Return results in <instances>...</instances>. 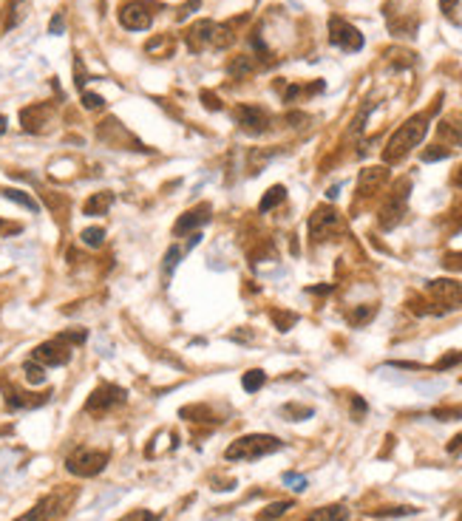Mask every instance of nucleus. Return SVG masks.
Listing matches in <instances>:
<instances>
[{"label": "nucleus", "mask_w": 462, "mask_h": 521, "mask_svg": "<svg viewBox=\"0 0 462 521\" xmlns=\"http://www.w3.org/2000/svg\"><path fill=\"white\" fill-rule=\"evenodd\" d=\"M426 133H428V116H423V113L420 116H411V120L406 125H400L395 133H391V139L386 142L383 162L386 164H395V162L406 159L426 139Z\"/></svg>", "instance_id": "obj_1"}, {"label": "nucleus", "mask_w": 462, "mask_h": 521, "mask_svg": "<svg viewBox=\"0 0 462 521\" xmlns=\"http://www.w3.org/2000/svg\"><path fill=\"white\" fill-rule=\"evenodd\" d=\"M278 447H281V439L264 436V434H250V436H241V439H236L233 445H230L224 451V456L250 462V459H261V456H267L272 451H278Z\"/></svg>", "instance_id": "obj_2"}, {"label": "nucleus", "mask_w": 462, "mask_h": 521, "mask_svg": "<svg viewBox=\"0 0 462 521\" xmlns=\"http://www.w3.org/2000/svg\"><path fill=\"white\" fill-rule=\"evenodd\" d=\"M408 190H411V181H408V179L397 181L395 193H391V196L386 199V204L380 207V227H383V230H395V227L403 221V216H406V201H408Z\"/></svg>", "instance_id": "obj_3"}, {"label": "nucleus", "mask_w": 462, "mask_h": 521, "mask_svg": "<svg viewBox=\"0 0 462 521\" xmlns=\"http://www.w3.org/2000/svg\"><path fill=\"white\" fill-rule=\"evenodd\" d=\"M105 465H108V454L91 451V447H77V451L65 459L68 473H74V476H97Z\"/></svg>", "instance_id": "obj_4"}, {"label": "nucleus", "mask_w": 462, "mask_h": 521, "mask_svg": "<svg viewBox=\"0 0 462 521\" xmlns=\"http://www.w3.org/2000/svg\"><path fill=\"white\" fill-rule=\"evenodd\" d=\"M340 230H343V221H340V216L332 207H318L309 216V239L315 244L329 241L332 235H338Z\"/></svg>", "instance_id": "obj_5"}, {"label": "nucleus", "mask_w": 462, "mask_h": 521, "mask_svg": "<svg viewBox=\"0 0 462 521\" xmlns=\"http://www.w3.org/2000/svg\"><path fill=\"white\" fill-rule=\"evenodd\" d=\"M329 43L338 45L340 52H360L363 49V34L346 23L343 17H329Z\"/></svg>", "instance_id": "obj_6"}, {"label": "nucleus", "mask_w": 462, "mask_h": 521, "mask_svg": "<svg viewBox=\"0 0 462 521\" xmlns=\"http://www.w3.org/2000/svg\"><path fill=\"white\" fill-rule=\"evenodd\" d=\"M236 122L244 133L250 136H258L270 128V113L261 105H239L236 108Z\"/></svg>", "instance_id": "obj_7"}, {"label": "nucleus", "mask_w": 462, "mask_h": 521, "mask_svg": "<svg viewBox=\"0 0 462 521\" xmlns=\"http://www.w3.org/2000/svg\"><path fill=\"white\" fill-rule=\"evenodd\" d=\"M428 298H431L434 303H440L443 309H456V306L462 303V283L448 280V278L431 280V283H428Z\"/></svg>", "instance_id": "obj_8"}, {"label": "nucleus", "mask_w": 462, "mask_h": 521, "mask_svg": "<svg viewBox=\"0 0 462 521\" xmlns=\"http://www.w3.org/2000/svg\"><path fill=\"white\" fill-rule=\"evenodd\" d=\"M153 3H142V0H133V3H125L120 9V23L125 29L131 32H142L151 26V20H153Z\"/></svg>", "instance_id": "obj_9"}, {"label": "nucleus", "mask_w": 462, "mask_h": 521, "mask_svg": "<svg viewBox=\"0 0 462 521\" xmlns=\"http://www.w3.org/2000/svg\"><path fill=\"white\" fill-rule=\"evenodd\" d=\"M34 360L40 366H65L72 360V346H68L63 337H54V340L34 348Z\"/></svg>", "instance_id": "obj_10"}, {"label": "nucleus", "mask_w": 462, "mask_h": 521, "mask_svg": "<svg viewBox=\"0 0 462 521\" xmlns=\"http://www.w3.org/2000/svg\"><path fill=\"white\" fill-rule=\"evenodd\" d=\"M120 402H125V391H122L120 386H100L94 394L88 397L85 411H88V414H105V411H111L113 406H120Z\"/></svg>", "instance_id": "obj_11"}, {"label": "nucleus", "mask_w": 462, "mask_h": 521, "mask_svg": "<svg viewBox=\"0 0 462 521\" xmlns=\"http://www.w3.org/2000/svg\"><path fill=\"white\" fill-rule=\"evenodd\" d=\"M216 34V23L213 20H199L188 29V49L190 52H204L207 45H213Z\"/></svg>", "instance_id": "obj_12"}, {"label": "nucleus", "mask_w": 462, "mask_h": 521, "mask_svg": "<svg viewBox=\"0 0 462 521\" xmlns=\"http://www.w3.org/2000/svg\"><path fill=\"white\" fill-rule=\"evenodd\" d=\"M49 120H52V105H45V102H40V105H29V108H23V113H20L23 131H29V133L43 131L45 125H49Z\"/></svg>", "instance_id": "obj_13"}, {"label": "nucleus", "mask_w": 462, "mask_h": 521, "mask_svg": "<svg viewBox=\"0 0 462 521\" xmlns=\"http://www.w3.org/2000/svg\"><path fill=\"white\" fill-rule=\"evenodd\" d=\"M207 221H210V204H199L196 210H188V212H184V216L176 221L173 232H176V235H188V232L204 227Z\"/></svg>", "instance_id": "obj_14"}, {"label": "nucleus", "mask_w": 462, "mask_h": 521, "mask_svg": "<svg viewBox=\"0 0 462 521\" xmlns=\"http://www.w3.org/2000/svg\"><path fill=\"white\" fill-rule=\"evenodd\" d=\"M388 181V170L386 168H366L358 179V193L360 199H368V196H375L380 187Z\"/></svg>", "instance_id": "obj_15"}, {"label": "nucleus", "mask_w": 462, "mask_h": 521, "mask_svg": "<svg viewBox=\"0 0 462 521\" xmlns=\"http://www.w3.org/2000/svg\"><path fill=\"white\" fill-rule=\"evenodd\" d=\"M3 394H6V406L9 408H34V406H43L45 399H49V394H43V397H32V394H23L12 386L3 383Z\"/></svg>", "instance_id": "obj_16"}, {"label": "nucleus", "mask_w": 462, "mask_h": 521, "mask_svg": "<svg viewBox=\"0 0 462 521\" xmlns=\"http://www.w3.org/2000/svg\"><path fill=\"white\" fill-rule=\"evenodd\" d=\"M57 513H60V499H57V496H45V499L37 502V507L32 513H26L20 521H45V518H52Z\"/></svg>", "instance_id": "obj_17"}, {"label": "nucleus", "mask_w": 462, "mask_h": 521, "mask_svg": "<svg viewBox=\"0 0 462 521\" xmlns=\"http://www.w3.org/2000/svg\"><path fill=\"white\" fill-rule=\"evenodd\" d=\"M111 204H113V193H97L82 204V212L85 216H105Z\"/></svg>", "instance_id": "obj_18"}, {"label": "nucleus", "mask_w": 462, "mask_h": 521, "mask_svg": "<svg viewBox=\"0 0 462 521\" xmlns=\"http://www.w3.org/2000/svg\"><path fill=\"white\" fill-rule=\"evenodd\" d=\"M29 3H32V0H12L9 14H6V23H3V29H6V32H12L14 26H20L23 17L29 14Z\"/></svg>", "instance_id": "obj_19"}, {"label": "nucleus", "mask_w": 462, "mask_h": 521, "mask_svg": "<svg viewBox=\"0 0 462 521\" xmlns=\"http://www.w3.org/2000/svg\"><path fill=\"white\" fill-rule=\"evenodd\" d=\"M284 199H287V187H281V184L270 187V190L264 193V199H261V204H258V212H270L272 207H278Z\"/></svg>", "instance_id": "obj_20"}, {"label": "nucleus", "mask_w": 462, "mask_h": 521, "mask_svg": "<svg viewBox=\"0 0 462 521\" xmlns=\"http://www.w3.org/2000/svg\"><path fill=\"white\" fill-rule=\"evenodd\" d=\"M346 516H349V510H346L343 505H335V507H323V510H315L307 521H346Z\"/></svg>", "instance_id": "obj_21"}, {"label": "nucleus", "mask_w": 462, "mask_h": 521, "mask_svg": "<svg viewBox=\"0 0 462 521\" xmlns=\"http://www.w3.org/2000/svg\"><path fill=\"white\" fill-rule=\"evenodd\" d=\"M227 71L233 77H247V74H252V71H256V63H252V57H233L230 60V65H227Z\"/></svg>", "instance_id": "obj_22"}, {"label": "nucleus", "mask_w": 462, "mask_h": 521, "mask_svg": "<svg viewBox=\"0 0 462 521\" xmlns=\"http://www.w3.org/2000/svg\"><path fill=\"white\" fill-rule=\"evenodd\" d=\"M264 383H267V374H264L261 368H252V371H247V374L241 377V386H244L247 394H256Z\"/></svg>", "instance_id": "obj_23"}, {"label": "nucleus", "mask_w": 462, "mask_h": 521, "mask_svg": "<svg viewBox=\"0 0 462 521\" xmlns=\"http://www.w3.org/2000/svg\"><path fill=\"white\" fill-rule=\"evenodd\" d=\"M270 318H272V323H275V329H278V331H289L298 323V315L295 312H284V309H272Z\"/></svg>", "instance_id": "obj_24"}, {"label": "nucleus", "mask_w": 462, "mask_h": 521, "mask_svg": "<svg viewBox=\"0 0 462 521\" xmlns=\"http://www.w3.org/2000/svg\"><path fill=\"white\" fill-rule=\"evenodd\" d=\"M3 196L9 199V201H14V204H20V207H26L29 212H37L40 210V204L29 196V193H23V190H3Z\"/></svg>", "instance_id": "obj_25"}, {"label": "nucleus", "mask_w": 462, "mask_h": 521, "mask_svg": "<svg viewBox=\"0 0 462 521\" xmlns=\"http://www.w3.org/2000/svg\"><path fill=\"white\" fill-rule=\"evenodd\" d=\"M23 371H26V380L32 386H43L45 383V368L37 363V360H29L26 366H23Z\"/></svg>", "instance_id": "obj_26"}, {"label": "nucleus", "mask_w": 462, "mask_h": 521, "mask_svg": "<svg viewBox=\"0 0 462 521\" xmlns=\"http://www.w3.org/2000/svg\"><path fill=\"white\" fill-rule=\"evenodd\" d=\"M82 244L85 247H102V241H105V230L102 227H88V230H82Z\"/></svg>", "instance_id": "obj_27"}, {"label": "nucleus", "mask_w": 462, "mask_h": 521, "mask_svg": "<svg viewBox=\"0 0 462 521\" xmlns=\"http://www.w3.org/2000/svg\"><path fill=\"white\" fill-rule=\"evenodd\" d=\"M287 510H292V502H275V505L264 507L258 518H261V521H272V518H281Z\"/></svg>", "instance_id": "obj_28"}, {"label": "nucleus", "mask_w": 462, "mask_h": 521, "mask_svg": "<svg viewBox=\"0 0 462 521\" xmlns=\"http://www.w3.org/2000/svg\"><path fill=\"white\" fill-rule=\"evenodd\" d=\"M375 312H377V306H360V309H355L349 315V323L352 326H363V323H368V320L375 318Z\"/></svg>", "instance_id": "obj_29"}, {"label": "nucleus", "mask_w": 462, "mask_h": 521, "mask_svg": "<svg viewBox=\"0 0 462 521\" xmlns=\"http://www.w3.org/2000/svg\"><path fill=\"white\" fill-rule=\"evenodd\" d=\"M281 414H284L287 419H309V417H312V408H307V406H295V402H289V406L281 408Z\"/></svg>", "instance_id": "obj_30"}, {"label": "nucleus", "mask_w": 462, "mask_h": 521, "mask_svg": "<svg viewBox=\"0 0 462 521\" xmlns=\"http://www.w3.org/2000/svg\"><path fill=\"white\" fill-rule=\"evenodd\" d=\"M459 363H462V351H451V354H446V357H440L434 363V371H446V368H454Z\"/></svg>", "instance_id": "obj_31"}, {"label": "nucleus", "mask_w": 462, "mask_h": 521, "mask_svg": "<svg viewBox=\"0 0 462 521\" xmlns=\"http://www.w3.org/2000/svg\"><path fill=\"white\" fill-rule=\"evenodd\" d=\"M451 156V148H443V145H437L431 151H423V162H440V159H448Z\"/></svg>", "instance_id": "obj_32"}, {"label": "nucleus", "mask_w": 462, "mask_h": 521, "mask_svg": "<svg viewBox=\"0 0 462 521\" xmlns=\"http://www.w3.org/2000/svg\"><path fill=\"white\" fill-rule=\"evenodd\" d=\"M443 267L451 269V272H462V252H448L443 258Z\"/></svg>", "instance_id": "obj_33"}, {"label": "nucleus", "mask_w": 462, "mask_h": 521, "mask_svg": "<svg viewBox=\"0 0 462 521\" xmlns=\"http://www.w3.org/2000/svg\"><path fill=\"white\" fill-rule=\"evenodd\" d=\"M82 105H85L88 111H100V108L105 105V100L100 97V93H88V91H85V93H82Z\"/></svg>", "instance_id": "obj_34"}, {"label": "nucleus", "mask_w": 462, "mask_h": 521, "mask_svg": "<svg viewBox=\"0 0 462 521\" xmlns=\"http://www.w3.org/2000/svg\"><path fill=\"white\" fill-rule=\"evenodd\" d=\"M366 411H368L366 399H363V397H355V399H352V417H355V419H363Z\"/></svg>", "instance_id": "obj_35"}, {"label": "nucleus", "mask_w": 462, "mask_h": 521, "mask_svg": "<svg viewBox=\"0 0 462 521\" xmlns=\"http://www.w3.org/2000/svg\"><path fill=\"white\" fill-rule=\"evenodd\" d=\"M434 417H437V419H443V422H448V419L462 417V408H437V411H434Z\"/></svg>", "instance_id": "obj_36"}, {"label": "nucleus", "mask_w": 462, "mask_h": 521, "mask_svg": "<svg viewBox=\"0 0 462 521\" xmlns=\"http://www.w3.org/2000/svg\"><path fill=\"white\" fill-rule=\"evenodd\" d=\"M284 482L292 485V490H304V487H307V479L298 476V473H284Z\"/></svg>", "instance_id": "obj_37"}, {"label": "nucleus", "mask_w": 462, "mask_h": 521, "mask_svg": "<svg viewBox=\"0 0 462 521\" xmlns=\"http://www.w3.org/2000/svg\"><path fill=\"white\" fill-rule=\"evenodd\" d=\"M417 513L414 507H391V510H375V516H411Z\"/></svg>", "instance_id": "obj_38"}, {"label": "nucleus", "mask_w": 462, "mask_h": 521, "mask_svg": "<svg viewBox=\"0 0 462 521\" xmlns=\"http://www.w3.org/2000/svg\"><path fill=\"white\" fill-rule=\"evenodd\" d=\"M201 100H204V105L210 108V111H219V108H221V100H216V93H210V91H204Z\"/></svg>", "instance_id": "obj_39"}, {"label": "nucleus", "mask_w": 462, "mask_h": 521, "mask_svg": "<svg viewBox=\"0 0 462 521\" xmlns=\"http://www.w3.org/2000/svg\"><path fill=\"white\" fill-rule=\"evenodd\" d=\"M122 521H159V518H156V516H151V513H145V510H140V513H133V516L122 518Z\"/></svg>", "instance_id": "obj_40"}, {"label": "nucleus", "mask_w": 462, "mask_h": 521, "mask_svg": "<svg viewBox=\"0 0 462 521\" xmlns=\"http://www.w3.org/2000/svg\"><path fill=\"white\" fill-rule=\"evenodd\" d=\"M179 255H182L179 250H170V252H168V260H165V272H170V267H176V264H179Z\"/></svg>", "instance_id": "obj_41"}, {"label": "nucleus", "mask_w": 462, "mask_h": 521, "mask_svg": "<svg viewBox=\"0 0 462 521\" xmlns=\"http://www.w3.org/2000/svg\"><path fill=\"white\" fill-rule=\"evenodd\" d=\"M462 3V0H440V9L446 12V14H454V9Z\"/></svg>", "instance_id": "obj_42"}, {"label": "nucleus", "mask_w": 462, "mask_h": 521, "mask_svg": "<svg viewBox=\"0 0 462 521\" xmlns=\"http://www.w3.org/2000/svg\"><path fill=\"white\" fill-rule=\"evenodd\" d=\"M49 32H52V34H60V32H63V17H60V14H54V20H52Z\"/></svg>", "instance_id": "obj_43"}, {"label": "nucleus", "mask_w": 462, "mask_h": 521, "mask_svg": "<svg viewBox=\"0 0 462 521\" xmlns=\"http://www.w3.org/2000/svg\"><path fill=\"white\" fill-rule=\"evenodd\" d=\"M459 447H462V436H456V439H454V442L448 445V451L454 454V451H459Z\"/></svg>", "instance_id": "obj_44"}, {"label": "nucleus", "mask_w": 462, "mask_h": 521, "mask_svg": "<svg viewBox=\"0 0 462 521\" xmlns=\"http://www.w3.org/2000/svg\"><path fill=\"white\" fill-rule=\"evenodd\" d=\"M6 131V116H0V133Z\"/></svg>", "instance_id": "obj_45"}, {"label": "nucleus", "mask_w": 462, "mask_h": 521, "mask_svg": "<svg viewBox=\"0 0 462 521\" xmlns=\"http://www.w3.org/2000/svg\"><path fill=\"white\" fill-rule=\"evenodd\" d=\"M459 181H462V168H459Z\"/></svg>", "instance_id": "obj_46"}, {"label": "nucleus", "mask_w": 462, "mask_h": 521, "mask_svg": "<svg viewBox=\"0 0 462 521\" xmlns=\"http://www.w3.org/2000/svg\"><path fill=\"white\" fill-rule=\"evenodd\" d=\"M0 230H3V221H0Z\"/></svg>", "instance_id": "obj_47"}]
</instances>
